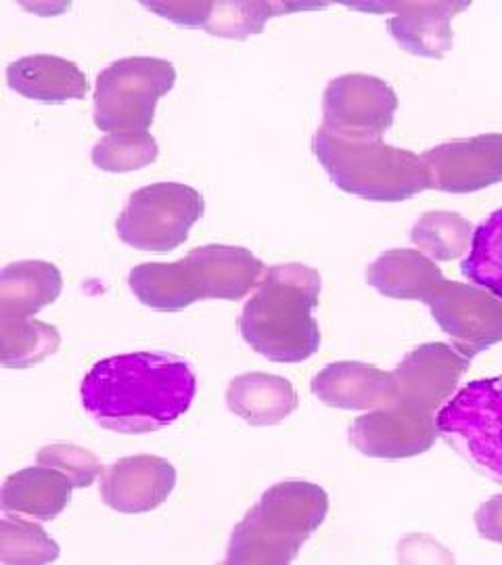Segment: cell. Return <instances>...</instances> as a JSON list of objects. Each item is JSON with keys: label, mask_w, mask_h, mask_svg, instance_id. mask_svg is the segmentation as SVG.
<instances>
[{"label": "cell", "mask_w": 502, "mask_h": 565, "mask_svg": "<svg viewBox=\"0 0 502 565\" xmlns=\"http://www.w3.org/2000/svg\"><path fill=\"white\" fill-rule=\"evenodd\" d=\"M11 90L32 102L60 103L84 99L88 82L81 67L55 55H30L7 67Z\"/></svg>", "instance_id": "e0dca14e"}, {"label": "cell", "mask_w": 502, "mask_h": 565, "mask_svg": "<svg viewBox=\"0 0 502 565\" xmlns=\"http://www.w3.org/2000/svg\"><path fill=\"white\" fill-rule=\"evenodd\" d=\"M39 465L60 469L61 473L72 480L74 488H88L103 473V465L90 450L63 443L41 448Z\"/></svg>", "instance_id": "83f0119b"}, {"label": "cell", "mask_w": 502, "mask_h": 565, "mask_svg": "<svg viewBox=\"0 0 502 565\" xmlns=\"http://www.w3.org/2000/svg\"><path fill=\"white\" fill-rule=\"evenodd\" d=\"M60 329L36 319H0V363L28 369L60 348Z\"/></svg>", "instance_id": "603a6c76"}, {"label": "cell", "mask_w": 502, "mask_h": 565, "mask_svg": "<svg viewBox=\"0 0 502 565\" xmlns=\"http://www.w3.org/2000/svg\"><path fill=\"white\" fill-rule=\"evenodd\" d=\"M327 511L329 497L321 486L293 480L268 488L235 525L226 564H291Z\"/></svg>", "instance_id": "277c9868"}, {"label": "cell", "mask_w": 502, "mask_h": 565, "mask_svg": "<svg viewBox=\"0 0 502 565\" xmlns=\"http://www.w3.org/2000/svg\"><path fill=\"white\" fill-rule=\"evenodd\" d=\"M177 486L174 465L153 455L124 457L100 478V499L120 513H147L168 501Z\"/></svg>", "instance_id": "5bb4252c"}, {"label": "cell", "mask_w": 502, "mask_h": 565, "mask_svg": "<svg viewBox=\"0 0 502 565\" xmlns=\"http://www.w3.org/2000/svg\"><path fill=\"white\" fill-rule=\"evenodd\" d=\"M434 413L392 403L359 417L350 427V443L366 457L406 459L429 450L438 438Z\"/></svg>", "instance_id": "8fae6325"}, {"label": "cell", "mask_w": 502, "mask_h": 565, "mask_svg": "<svg viewBox=\"0 0 502 565\" xmlns=\"http://www.w3.org/2000/svg\"><path fill=\"white\" fill-rule=\"evenodd\" d=\"M63 277L55 264L23 260L0 273V319H32L44 306L55 302Z\"/></svg>", "instance_id": "ffe728a7"}, {"label": "cell", "mask_w": 502, "mask_h": 565, "mask_svg": "<svg viewBox=\"0 0 502 565\" xmlns=\"http://www.w3.org/2000/svg\"><path fill=\"white\" fill-rule=\"evenodd\" d=\"M177 84V70L158 57H126L97 78L95 126L103 132H147L156 107Z\"/></svg>", "instance_id": "8992f818"}, {"label": "cell", "mask_w": 502, "mask_h": 565, "mask_svg": "<svg viewBox=\"0 0 502 565\" xmlns=\"http://www.w3.org/2000/svg\"><path fill=\"white\" fill-rule=\"evenodd\" d=\"M398 97L389 84L366 74H345L329 82L322 99V128L342 139H382L394 124Z\"/></svg>", "instance_id": "9c48e42d"}, {"label": "cell", "mask_w": 502, "mask_h": 565, "mask_svg": "<svg viewBox=\"0 0 502 565\" xmlns=\"http://www.w3.org/2000/svg\"><path fill=\"white\" fill-rule=\"evenodd\" d=\"M321 296V275L303 264H279L264 273L258 291L243 306V340L275 363L308 361L321 345L312 317Z\"/></svg>", "instance_id": "7a4b0ae2"}, {"label": "cell", "mask_w": 502, "mask_h": 565, "mask_svg": "<svg viewBox=\"0 0 502 565\" xmlns=\"http://www.w3.org/2000/svg\"><path fill=\"white\" fill-rule=\"evenodd\" d=\"M312 394L327 406L366 411L394 403L396 382L373 364L333 363L312 380Z\"/></svg>", "instance_id": "9a60e30c"}, {"label": "cell", "mask_w": 502, "mask_h": 565, "mask_svg": "<svg viewBox=\"0 0 502 565\" xmlns=\"http://www.w3.org/2000/svg\"><path fill=\"white\" fill-rule=\"evenodd\" d=\"M197 394L193 366L174 354L135 352L95 364L82 382V406L118 434H147L174 424Z\"/></svg>", "instance_id": "6da1fadb"}, {"label": "cell", "mask_w": 502, "mask_h": 565, "mask_svg": "<svg viewBox=\"0 0 502 565\" xmlns=\"http://www.w3.org/2000/svg\"><path fill=\"white\" fill-rule=\"evenodd\" d=\"M476 525L483 539L502 543V494L478 509Z\"/></svg>", "instance_id": "f1b7e54d"}, {"label": "cell", "mask_w": 502, "mask_h": 565, "mask_svg": "<svg viewBox=\"0 0 502 565\" xmlns=\"http://www.w3.org/2000/svg\"><path fill=\"white\" fill-rule=\"evenodd\" d=\"M264 264L249 249L205 245L177 263L135 266L128 285L139 302L177 312L205 298L242 300L264 277Z\"/></svg>", "instance_id": "3957f363"}, {"label": "cell", "mask_w": 502, "mask_h": 565, "mask_svg": "<svg viewBox=\"0 0 502 565\" xmlns=\"http://www.w3.org/2000/svg\"><path fill=\"white\" fill-rule=\"evenodd\" d=\"M410 239L427 258L448 263L469 252L473 226L455 212H427L413 226Z\"/></svg>", "instance_id": "cb8c5ba5"}, {"label": "cell", "mask_w": 502, "mask_h": 565, "mask_svg": "<svg viewBox=\"0 0 502 565\" xmlns=\"http://www.w3.org/2000/svg\"><path fill=\"white\" fill-rule=\"evenodd\" d=\"M469 359L446 343H423L402 361L394 375L396 398L425 413L440 408L455 392Z\"/></svg>", "instance_id": "4fadbf2b"}, {"label": "cell", "mask_w": 502, "mask_h": 565, "mask_svg": "<svg viewBox=\"0 0 502 565\" xmlns=\"http://www.w3.org/2000/svg\"><path fill=\"white\" fill-rule=\"evenodd\" d=\"M366 281L385 298L427 303L446 279L419 249H389L369 266Z\"/></svg>", "instance_id": "d6986e66"}, {"label": "cell", "mask_w": 502, "mask_h": 565, "mask_svg": "<svg viewBox=\"0 0 502 565\" xmlns=\"http://www.w3.org/2000/svg\"><path fill=\"white\" fill-rule=\"evenodd\" d=\"M429 189L476 193L502 182V135L444 142L421 156Z\"/></svg>", "instance_id": "7c38bea8"}, {"label": "cell", "mask_w": 502, "mask_h": 565, "mask_svg": "<svg viewBox=\"0 0 502 565\" xmlns=\"http://www.w3.org/2000/svg\"><path fill=\"white\" fill-rule=\"evenodd\" d=\"M319 2H212L203 30L212 36L243 41L260 34L264 23L277 15L324 9Z\"/></svg>", "instance_id": "7402d4cb"}, {"label": "cell", "mask_w": 502, "mask_h": 565, "mask_svg": "<svg viewBox=\"0 0 502 565\" xmlns=\"http://www.w3.org/2000/svg\"><path fill=\"white\" fill-rule=\"evenodd\" d=\"M72 480L53 467H25L2 486V511L53 522L72 501Z\"/></svg>", "instance_id": "ac0fdd59"}, {"label": "cell", "mask_w": 502, "mask_h": 565, "mask_svg": "<svg viewBox=\"0 0 502 565\" xmlns=\"http://www.w3.org/2000/svg\"><path fill=\"white\" fill-rule=\"evenodd\" d=\"M427 303L455 350L469 361L502 342V300L480 285L444 281Z\"/></svg>", "instance_id": "30bf717a"}, {"label": "cell", "mask_w": 502, "mask_h": 565, "mask_svg": "<svg viewBox=\"0 0 502 565\" xmlns=\"http://www.w3.org/2000/svg\"><path fill=\"white\" fill-rule=\"evenodd\" d=\"M461 273L502 300V210L494 212L476 231Z\"/></svg>", "instance_id": "d4e9b609"}, {"label": "cell", "mask_w": 502, "mask_h": 565, "mask_svg": "<svg viewBox=\"0 0 502 565\" xmlns=\"http://www.w3.org/2000/svg\"><path fill=\"white\" fill-rule=\"evenodd\" d=\"M160 147L149 132H114L93 149V163L103 172H135L158 160Z\"/></svg>", "instance_id": "4316f807"}, {"label": "cell", "mask_w": 502, "mask_h": 565, "mask_svg": "<svg viewBox=\"0 0 502 565\" xmlns=\"http://www.w3.org/2000/svg\"><path fill=\"white\" fill-rule=\"evenodd\" d=\"M312 151L329 179L350 195L369 202H406L429 189L421 156L382 139H342L321 128Z\"/></svg>", "instance_id": "5b68a950"}, {"label": "cell", "mask_w": 502, "mask_h": 565, "mask_svg": "<svg viewBox=\"0 0 502 565\" xmlns=\"http://www.w3.org/2000/svg\"><path fill=\"white\" fill-rule=\"evenodd\" d=\"M205 203L200 191L181 182H158L130 195L116 231L126 245L141 252H172L186 242Z\"/></svg>", "instance_id": "ba28073f"}, {"label": "cell", "mask_w": 502, "mask_h": 565, "mask_svg": "<svg viewBox=\"0 0 502 565\" xmlns=\"http://www.w3.org/2000/svg\"><path fill=\"white\" fill-rule=\"evenodd\" d=\"M385 7L398 11L387 21V28L404 51L440 60L452 49L450 21L469 9L471 2H402Z\"/></svg>", "instance_id": "2e32d148"}, {"label": "cell", "mask_w": 502, "mask_h": 565, "mask_svg": "<svg viewBox=\"0 0 502 565\" xmlns=\"http://www.w3.org/2000/svg\"><path fill=\"white\" fill-rule=\"evenodd\" d=\"M436 422L448 445L502 484V375L464 385L444 404Z\"/></svg>", "instance_id": "52a82bcc"}, {"label": "cell", "mask_w": 502, "mask_h": 565, "mask_svg": "<svg viewBox=\"0 0 502 565\" xmlns=\"http://www.w3.org/2000/svg\"><path fill=\"white\" fill-rule=\"evenodd\" d=\"M226 404L245 424L266 427L281 424L298 408V394L279 375L245 373L228 385Z\"/></svg>", "instance_id": "44dd1931"}, {"label": "cell", "mask_w": 502, "mask_h": 565, "mask_svg": "<svg viewBox=\"0 0 502 565\" xmlns=\"http://www.w3.org/2000/svg\"><path fill=\"white\" fill-rule=\"evenodd\" d=\"M60 545L41 525L4 513L0 524V564H53Z\"/></svg>", "instance_id": "484cf974"}]
</instances>
